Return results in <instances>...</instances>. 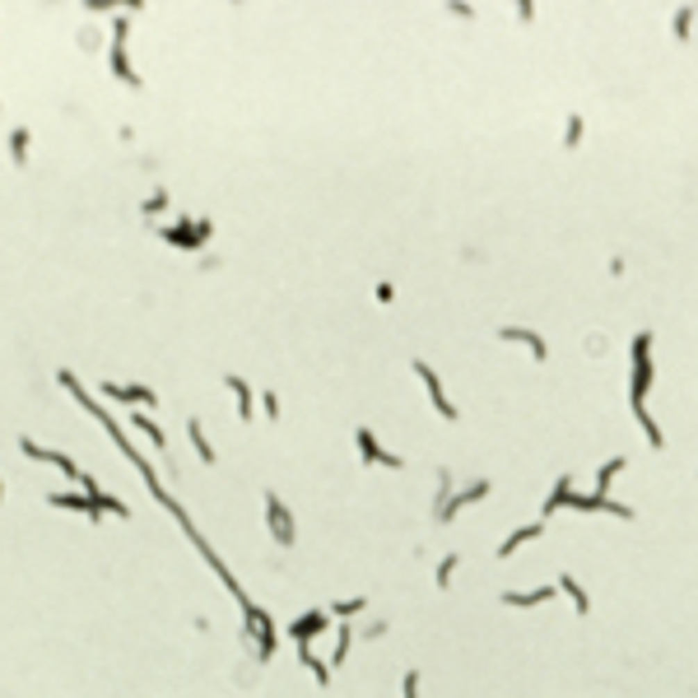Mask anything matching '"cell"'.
Wrapping results in <instances>:
<instances>
[{
	"instance_id": "1",
	"label": "cell",
	"mask_w": 698,
	"mask_h": 698,
	"mask_svg": "<svg viewBox=\"0 0 698 698\" xmlns=\"http://www.w3.org/2000/svg\"><path fill=\"white\" fill-rule=\"evenodd\" d=\"M205 238H210V224H205V219H186V224L163 228V242H172V247H201Z\"/></svg>"
},
{
	"instance_id": "2",
	"label": "cell",
	"mask_w": 698,
	"mask_h": 698,
	"mask_svg": "<svg viewBox=\"0 0 698 698\" xmlns=\"http://www.w3.org/2000/svg\"><path fill=\"white\" fill-rule=\"evenodd\" d=\"M112 75L117 79H126V84H135L140 89V75L131 70V56H126V19L112 28Z\"/></svg>"
},
{
	"instance_id": "3",
	"label": "cell",
	"mask_w": 698,
	"mask_h": 698,
	"mask_svg": "<svg viewBox=\"0 0 698 698\" xmlns=\"http://www.w3.org/2000/svg\"><path fill=\"white\" fill-rule=\"evenodd\" d=\"M265 522H270V535H275L279 545H294V522H289V508H284L275 494H265Z\"/></svg>"
},
{
	"instance_id": "4",
	"label": "cell",
	"mask_w": 698,
	"mask_h": 698,
	"mask_svg": "<svg viewBox=\"0 0 698 698\" xmlns=\"http://www.w3.org/2000/svg\"><path fill=\"white\" fill-rule=\"evenodd\" d=\"M19 447L28 451L33 461H47V465H56V470H61V475H70V480H79V470H75V461H70V456H61V451H47V447H38V442H33V438H24V442H19Z\"/></svg>"
},
{
	"instance_id": "5",
	"label": "cell",
	"mask_w": 698,
	"mask_h": 698,
	"mask_svg": "<svg viewBox=\"0 0 698 698\" xmlns=\"http://www.w3.org/2000/svg\"><path fill=\"white\" fill-rule=\"evenodd\" d=\"M354 442H358V451H363V461H387L391 470H401V456L382 451V447H377V438H372L368 429H358V433H354Z\"/></svg>"
},
{
	"instance_id": "6",
	"label": "cell",
	"mask_w": 698,
	"mask_h": 698,
	"mask_svg": "<svg viewBox=\"0 0 698 698\" xmlns=\"http://www.w3.org/2000/svg\"><path fill=\"white\" fill-rule=\"evenodd\" d=\"M415 372H419V382L429 387V396H433V405H438V415H442V419H456V410L447 405V396H442V387H438L433 368H429V363H415Z\"/></svg>"
},
{
	"instance_id": "7",
	"label": "cell",
	"mask_w": 698,
	"mask_h": 698,
	"mask_svg": "<svg viewBox=\"0 0 698 698\" xmlns=\"http://www.w3.org/2000/svg\"><path fill=\"white\" fill-rule=\"evenodd\" d=\"M103 396H112V401H131V405H154V391H149V387H122V382H108Z\"/></svg>"
},
{
	"instance_id": "8",
	"label": "cell",
	"mask_w": 698,
	"mask_h": 698,
	"mask_svg": "<svg viewBox=\"0 0 698 698\" xmlns=\"http://www.w3.org/2000/svg\"><path fill=\"white\" fill-rule=\"evenodd\" d=\"M317 633H326V615H322V610H312V615H298V620H294V638H298V642H308V638H317Z\"/></svg>"
},
{
	"instance_id": "9",
	"label": "cell",
	"mask_w": 698,
	"mask_h": 698,
	"mask_svg": "<svg viewBox=\"0 0 698 698\" xmlns=\"http://www.w3.org/2000/svg\"><path fill=\"white\" fill-rule=\"evenodd\" d=\"M498 340H517V344H526L535 358H545V340L535 335V331H522V326H508V331H498Z\"/></svg>"
},
{
	"instance_id": "10",
	"label": "cell",
	"mask_w": 698,
	"mask_h": 698,
	"mask_svg": "<svg viewBox=\"0 0 698 698\" xmlns=\"http://www.w3.org/2000/svg\"><path fill=\"white\" fill-rule=\"evenodd\" d=\"M484 494H489V480H475V484H470V489H465V494H456V498H451V503H447V508H442V517H438V522H447L451 512H461L465 503H475V498H484Z\"/></svg>"
},
{
	"instance_id": "11",
	"label": "cell",
	"mask_w": 698,
	"mask_h": 698,
	"mask_svg": "<svg viewBox=\"0 0 698 698\" xmlns=\"http://www.w3.org/2000/svg\"><path fill=\"white\" fill-rule=\"evenodd\" d=\"M10 158H15L19 168L28 163V126H19V131H10Z\"/></svg>"
},
{
	"instance_id": "12",
	"label": "cell",
	"mask_w": 698,
	"mask_h": 698,
	"mask_svg": "<svg viewBox=\"0 0 698 698\" xmlns=\"http://www.w3.org/2000/svg\"><path fill=\"white\" fill-rule=\"evenodd\" d=\"M186 433H191V447L201 451V461H205V465H215V447H210V442H205V433H201V424H196V419H191V424H186Z\"/></svg>"
},
{
	"instance_id": "13",
	"label": "cell",
	"mask_w": 698,
	"mask_h": 698,
	"mask_svg": "<svg viewBox=\"0 0 698 698\" xmlns=\"http://www.w3.org/2000/svg\"><path fill=\"white\" fill-rule=\"evenodd\" d=\"M228 391L238 396V415H251V387H247V382H238V377H228Z\"/></svg>"
},
{
	"instance_id": "14",
	"label": "cell",
	"mask_w": 698,
	"mask_h": 698,
	"mask_svg": "<svg viewBox=\"0 0 698 698\" xmlns=\"http://www.w3.org/2000/svg\"><path fill=\"white\" fill-rule=\"evenodd\" d=\"M535 535H540V522H535V526H522V531H517V535H512V540H508V545H503V549H498V554H503V558H508V554H512V549H517V545H526V540H535Z\"/></svg>"
},
{
	"instance_id": "15",
	"label": "cell",
	"mask_w": 698,
	"mask_h": 698,
	"mask_svg": "<svg viewBox=\"0 0 698 698\" xmlns=\"http://www.w3.org/2000/svg\"><path fill=\"white\" fill-rule=\"evenodd\" d=\"M508 605H540V601H549V591H512V596H503Z\"/></svg>"
},
{
	"instance_id": "16",
	"label": "cell",
	"mask_w": 698,
	"mask_h": 698,
	"mask_svg": "<svg viewBox=\"0 0 698 698\" xmlns=\"http://www.w3.org/2000/svg\"><path fill=\"white\" fill-rule=\"evenodd\" d=\"M620 470H624V456H615L610 465H601V475H596V484H601V498H605V489H610V480H615Z\"/></svg>"
},
{
	"instance_id": "17",
	"label": "cell",
	"mask_w": 698,
	"mask_h": 698,
	"mask_svg": "<svg viewBox=\"0 0 698 698\" xmlns=\"http://www.w3.org/2000/svg\"><path fill=\"white\" fill-rule=\"evenodd\" d=\"M582 131H587V126H582V117H568V126H563V144H568V149H577Z\"/></svg>"
},
{
	"instance_id": "18",
	"label": "cell",
	"mask_w": 698,
	"mask_h": 698,
	"mask_svg": "<svg viewBox=\"0 0 698 698\" xmlns=\"http://www.w3.org/2000/svg\"><path fill=\"white\" fill-rule=\"evenodd\" d=\"M558 587H563V591H568V596H573V601H577V610H582V615H587V610H591V605H587V596H582V587H577L573 577H563Z\"/></svg>"
},
{
	"instance_id": "19",
	"label": "cell",
	"mask_w": 698,
	"mask_h": 698,
	"mask_svg": "<svg viewBox=\"0 0 698 698\" xmlns=\"http://www.w3.org/2000/svg\"><path fill=\"white\" fill-rule=\"evenodd\" d=\"M135 424H140V429H144V433H149V438H154L158 447L168 442V438H163V429H158V424H154V419H149V415H135Z\"/></svg>"
},
{
	"instance_id": "20",
	"label": "cell",
	"mask_w": 698,
	"mask_h": 698,
	"mask_svg": "<svg viewBox=\"0 0 698 698\" xmlns=\"http://www.w3.org/2000/svg\"><path fill=\"white\" fill-rule=\"evenodd\" d=\"M158 210H168V191H163V186H158L154 196L144 201V215H158Z\"/></svg>"
},
{
	"instance_id": "21",
	"label": "cell",
	"mask_w": 698,
	"mask_h": 698,
	"mask_svg": "<svg viewBox=\"0 0 698 698\" xmlns=\"http://www.w3.org/2000/svg\"><path fill=\"white\" fill-rule=\"evenodd\" d=\"M344 656H349V624L340 629V642H335V656H331V666H340Z\"/></svg>"
},
{
	"instance_id": "22",
	"label": "cell",
	"mask_w": 698,
	"mask_h": 698,
	"mask_svg": "<svg viewBox=\"0 0 698 698\" xmlns=\"http://www.w3.org/2000/svg\"><path fill=\"white\" fill-rule=\"evenodd\" d=\"M689 24H694V15H689V10H675V33H680V38L689 33Z\"/></svg>"
},
{
	"instance_id": "23",
	"label": "cell",
	"mask_w": 698,
	"mask_h": 698,
	"mask_svg": "<svg viewBox=\"0 0 698 698\" xmlns=\"http://www.w3.org/2000/svg\"><path fill=\"white\" fill-rule=\"evenodd\" d=\"M451 568H456V554H447V558H442V568H438V582H442V587H447V577H451Z\"/></svg>"
},
{
	"instance_id": "24",
	"label": "cell",
	"mask_w": 698,
	"mask_h": 698,
	"mask_svg": "<svg viewBox=\"0 0 698 698\" xmlns=\"http://www.w3.org/2000/svg\"><path fill=\"white\" fill-rule=\"evenodd\" d=\"M261 405H265V419H275V415H279V401H275V391H265V396H261Z\"/></svg>"
},
{
	"instance_id": "25",
	"label": "cell",
	"mask_w": 698,
	"mask_h": 698,
	"mask_svg": "<svg viewBox=\"0 0 698 698\" xmlns=\"http://www.w3.org/2000/svg\"><path fill=\"white\" fill-rule=\"evenodd\" d=\"M358 610H363V601H340V605H335V615H344V620L358 615Z\"/></svg>"
},
{
	"instance_id": "26",
	"label": "cell",
	"mask_w": 698,
	"mask_h": 698,
	"mask_svg": "<svg viewBox=\"0 0 698 698\" xmlns=\"http://www.w3.org/2000/svg\"><path fill=\"white\" fill-rule=\"evenodd\" d=\"M415 684H419V675H405V698H415Z\"/></svg>"
}]
</instances>
